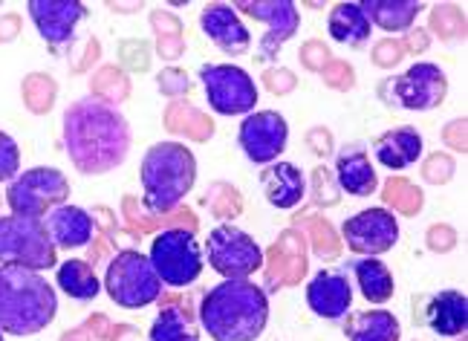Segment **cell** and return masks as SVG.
I'll return each mask as SVG.
<instances>
[{
	"mask_svg": "<svg viewBox=\"0 0 468 341\" xmlns=\"http://www.w3.org/2000/svg\"><path fill=\"white\" fill-rule=\"evenodd\" d=\"M307 304L321 318H330V321L345 318L353 304L350 278L345 272H335V269H321L307 283Z\"/></svg>",
	"mask_w": 468,
	"mask_h": 341,
	"instance_id": "obj_17",
	"label": "cell"
},
{
	"mask_svg": "<svg viewBox=\"0 0 468 341\" xmlns=\"http://www.w3.org/2000/svg\"><path fill=\"white\" fill-rule=\"evenodd\" d=\"M67 200H69V179L58 168H47V165L29 168L24 174H17L6 186V203L12 214H21V218L44 220L47 211L64 206Z\"/></svg>",
	"mask_w": 468,
	"mask_h": 341,
	"instance_id": "obj_8",
	"label": "cell"
},
{
	"mask_svg": "<svg viewBox=\"0 0 468 341\" xmlns=\"http://www.w3.org/2000/svg\"><path fill=\"white\" fill-rule=\"evenodd\" d=\"M21 171V148H17V142L0 131V183H12Z\"/></svg>",
	"mask_w": 468,
	"mask_h": 341,
	"instance_id": "obj_29",
	"label": "cell"
},
{
	"mask_svg": "<svg viewBox=\"0 0 468 341\" xmlns=\"http://www.w3.org/2000/svg\"><path fill=\"white\" fill-rule=\"evenodd\" d=\"M64 148L81 174H107L128 159L131 124L116 104L84 96L64 111Z\"/></svg>",
	"mask_w": 468,
	"mask_h": 341,
	"instance_id": "obj_1",
	"label": "cell"
},
{
	"mask_svg": "<svg viewBox=\"0 0 468 341\" xmlns=\"http://www.w3.org/2000/svg\"><path fill=\"white\" fill-rule=\"evenodd\" d=\"M373 156L390 171H405L410 165H417L422 156V133L417 128H410V124L393 128L376 139Z\"/></svg>",
	"mask_w": 468,
	"mask_h": 341,
	"instance_id": "obj_20",
	"label": "cell"
},
{
	"mask_svg": "<svg viewBox=\"0 0 468 341\" xmlns=\"http://www.w3.org/2000/svg\"><path fill=\"white\" fill-rule=\"evenodd\" d=\"M234 9H240L251 17H258L263 21L269 29L261 38V59H275L281 47L292 38L301 27V15H298V6L292 0H240V4H234Z\"/></svg>",
	"mask_w": 468,
	"mask_h": 341,
	"instance_id": "obj_14",
	"label": "cell"
},
{
	"mask_svg": "<svg viewBox=\"0 0 468 341\" xmlns=\"http://www.w3.org/2000/svg\"><path fill=\"white\" fill-rule=\"evenodd\" d=\"M151 341H197V325L186 307L168 304L151 325Z\"/></svg>",
	"mask_w": 468,
	"mask_h": 341,
	"instance_id": "obj_28",
	"label": "cell"
},
{
	"mask_svg": "<svg viewBox=\"0 0 468 341\" xmlns=\"http://www.w3.org/2000/svg\"><path fill=\"white\" fill-rule=\"evenodd\" d=\"M208 266L226 281H249L263 266V249L249 231L223 223L208 235L206 255Z\"/></svg>",
	"mask_w": 468,
	"mask_h": 341,
	"instance_id": "obj_9",
	"label": "cell"
},
{
	"mask_svg": "<svg viewBox=\"0 0 468 341\" xmlns=\"http://www.w3.org/2000/svg\"><path fill=\"white\" fill-rule=\"evenodd\" d=\"M0 341H4V333H0Z\"/></svg>",
	"mask_w": 468,
	"mask_h": 341,
	"instance_id": "obj_30",
	"label": "cell"
},
{
	"mask_svg": "<svg viewBox=\"0 0 468 341\" xmlns=\"http://www.w3.org/2000/svg\"><path fill=\"white\" fill-rule=\"evenodd\" d=\"M29 17L47 44L64 47L73 41L76 27L87 17V6L79 0H32Z\"/></svg>",
	"mask_w": 468,
	"mask_h": 341,
	"instance_id": "obj_15",
	"label": "cell"
},
{
	"mask_svg": "<svg viewBox=\"0 0 468 341\" xmlns=\"http://www.w3.org/2000/svg\"><path fill=\"white\" fill-rule=\"evenodd\" d=\"M335 174H338V186L353 197H370L379 188V176H376L370 156L365 154L362 145H350L338 151Z\"/></svg>",
	"mask_w": 468,
	"mask_h": 341,
	"instance_id": "obj_21",
	"label": "cell"
},
{
	"mask_svg": "<svg viewBox=\"0 0 468 341\" xmlns=\"http://www.w3.org/2000/svg\"><path fill=\"white\" fill-rule=\"evenodd\" d=\"M142 203L151 214H168L186 200L197 179L194 151L183 142H156L142 159Z\"/></svg>",
	"mask_w": 468,
	"mask_h": 341,
	"instance_id": "obj_4",
	"label": "cell"
},
{
	"mask_svg": "<svg viewBox=\"0 0 468 341\" xmlns=\"http://www.w3.org/2000/svg\"><path fill=\"white\" fill-rule=\"evenodd\" d=\"M148 261L154 266V272L159 275V281L165 286H174V290H183V286H191L197 278L203 275V246L197 243L194 231L188 229H165L162 235L154 238Z\"/></svg>",
	"mask_w": 468,
	"mask_h": 341,
	"instance_id": "obj_7",
	"label": "cell"
},
{
	"mask_svg": "<svg viewBox=\"0 0 468 341\" xmlns=\"http://www.w3.org/2000/svg\"><path fill=\"white\" fill-rule=\"evenodd\" d=\"M422 9H425L422 0H365L362 4V12L367 15L370 27L376 24L385 32L410 29Z\"/></svg>",
	"mask_w": 468,
	"mask_h": 341,
	"instance_id": "obj_23",
	"label": "cell"
},
{
	"mask_svg": "<svg viewBox=\"0 0 468 341\" xmlns=\"http://www.w3.org/2000/svg\"><path fill=\"white\" fill-rule=\"evenodd\" d=\"M350 341H399L402 327L393 313L388 310H370V313H353L345 327Z\"/></svg>",
	"mask_w": 468,
	"mask_h": 341,
	"instance_id": "obj_25",
	"label": "cell"
},
{
	"mask_svg": "<svg viewBox=\"0 0 468 341\" xmlns=\"http://www.w3.org/2000/svg\"><path fill=\"white\" fill-rule=\"evenodd\" d=\"M58 313V295L49 281L24 266H0V333L35 336Z\"/></svg>",
	"mask_w": 468,
	"mask_h": 341,
	"instance_id": "obj_3",
	"label": "cell"
},
{
	"mask_svg": "<svg viewBox=\"0 0 468 341\" xmlns=\"http://www.w3.org/2000/svg\"><path fill=\"white\" fill-rule=\"evenodd\" d=\"M200 29L208 35V41H214L220 52L226 56H246L251 47V35L246 24L240 21V15L229 4H211L200 15Z\"/></svg>",
	"mask_w": 468,
	"mask_h": 341,
	"instance_id": "obj_16",
	"label": "cell"
},
{
	"mask_svg": "<svg viewBox=\"0 0 468 341\" xmlns=\"http://www.w3.org/2000/svg\"><path fill=\"white\" fill-rule=\"evenodd\" d=\"M261 186H263L269 206L290 211L303 200V194H307V176L292 163H272L263 168Z\"/></svg>",
	"mask_w": 468,
	"mask_h": 341,
	"instance_id": "obj_19",
	"label": "cell"
},
{
	"mask_svg": "<svg viewBox=\"0 0 468 341\" xmlns=\"http://www.w3.org/2000/svg\"><path fill=\"white\" fill-rule=\"evenodd\" d=\"M58 286L61 293L76 298V301H93L101 290V283L93 272V266L87 261H79V258H69L58 266Z\"/></svg>",
	"mask_w": 468,
	"mask_h": 341,
	"instance_id": "obj_26",
	"label": "cell"
},
{
	"mask_svg": "<svg viewBox=\"0 0 468 341\" xmlns=\"http://www.w3.org/2000/svg\"><path fill=\"white\" fill-rule=\"evenodd\" d=\"M44 229L56 249H81L93 240L96 223L90 218V211L64 203L44 214Z\"/></svg>",
	"mask_w": 468,
	"mask_h": 341,
	"instance_id": "obj_18",
	"label": "cell"
},
{
	"mask_svg": "<svg viewBox=\"0 0 468 341\" xmlns=\"http://www.w3.org/2000/svg\"><path fill=\"white\" fill-rule=\"evenodd\" d=\"M330 38L347 47H362L370 38V21L362 4H335L327 15Z\"/></svg>",
	"mask_w": 468,
	"mask_h": 341,
	"instance_id": "obj_24",
	"label": "cell"
},
{
	"mask_svg": "<svg viewBox=\"0 0 468 341\" xmlns=\"http://www.w3.org/2000/svg\"><path fill=\"white\" fill-rule=\"evenodd\" d=\"M104 290L113 298V304L124 310H142L151 307L162 295V281L154 272L148 255L136 252V249H124L119 252L104 272Z\"/></svg>",
	"mask_w": 468,
	"mask_h": 341,
	"instance_id": "obj_6",
	"label": "cell"
},
{
	"mask_svg": "<svg viewBox=\"0 0 468 341\" xmlns=\"http://www.w3.org/2000/svg\"><path fill=\"white\" fill-rule=\"evenodd\" d=\"M240 148L255 165H272L286 151L290 124L278 111H255L240 122Z\"/></svg>",
	"mask_w": 468,
	"mask_h": 341,
	"instance_id": "obj_13",
	"label": "cell"
},
{
	"mask_svg": "<svg viewBox=\"0 0 468 341\" xmlns=\"http://www.w3.org/2000/svg\"><path fill=\"white\" fill-rule=\"evenodd\" d=\"M385 87L390 90L388 101L402 107V111H417V113L434 111L448 96V79L442 69L431 61L413 64L410 69H405L402 76H396Z\"/></svg>",
	"mask_w": 468,
	"mask_h": 341,
	"instance_id": "obj_11",
	"label": "cell"
},
{
	"mask_svg": "<svg viewBox=\"0 0 468 341\" xmlns=\"http://www.w3.org/2000/svg\"><path fill=\"white\" fill-rule=\"evenodd\" d=\"M200 325L214 341H255L269 325V298L251 281H223L203 295Z\"/></svg>",
	"mask_w": 468,
	"mask_h": 341,
	"instance_id": "obj_2",
	"label": "cell"
},
{
	"mask_svg": "<svg viewBox=\"0 0 468 341\" xmlns=\"http://www.w3.org/2000/svg\"><path fill=\"white\" fill-rule=\"evenodd\" d=\"M58 249L52 246L44 220L4 214L0 218V266H24L47 272L58 263Z\"/></svg>",
	"mask_w": 468,
	"mask_h": 341,
	"instance_id": "obj_5",
	"label": "cell"
},
{
	"mask_svg": "<svg viewBox=\"0 0 468 341\" xmlns=\"http://www.w3.org/2000/svg\"><path fill=\"white\" fill-rule=\"evenodd\" d=\"M206 99L220 116H249L258 107V87L246 69L234 64H206L200 69Z\"/></svg>",
	"mask_w": 468,
	"mask_h": 341,
	"instance_id": "obj_10",
	"label": "cell"
},
{
	"mask_svg": "<svg viewBox=\"0 0 468 341\" xmlns=\"http://www.w3.org/2000/svg\"><path fill=\"white\" fill-rule=\"evenodd\" d=\"M356 281L370 304H385L393 298V272L379 258H362L353 263Z\"/></svg>",
	"mask_w": 468,
	"mask_h": 341,
	"instance_id": "obj_27",
	"label": "cell"
},
{
	"mask_svg": "<svg viewBox=\"0 0 468 341\" xmlns=\"http://www.w3.org/2000/svg\"><path fill=\"white\" fill-rule=\"evenodd\" d=\"M425 325L437 336H463L468 327V298L457 290L437 293L425 304Z\"/></svg>",
	"mask_w": 468,
	"mask_h": 341,
	"instance_id": "obj_22",
	"label": "cell"
},
{
	"mask_svg": "<svg viewBox=\"0 0 468 341\" xmlns=\"http://www.w3.org/2000/svg\"><path fill=\"white\" fill-rule=\"evenodd\" d=\"M347 249L365 258H379L399 243V220L388 208H365L341 223Z\"/></svg>",
	"mask_w": 468,
	"mask_h": 341,
	"instance_id": "obj_12",
	"label": "cell"
}]
</instances>
